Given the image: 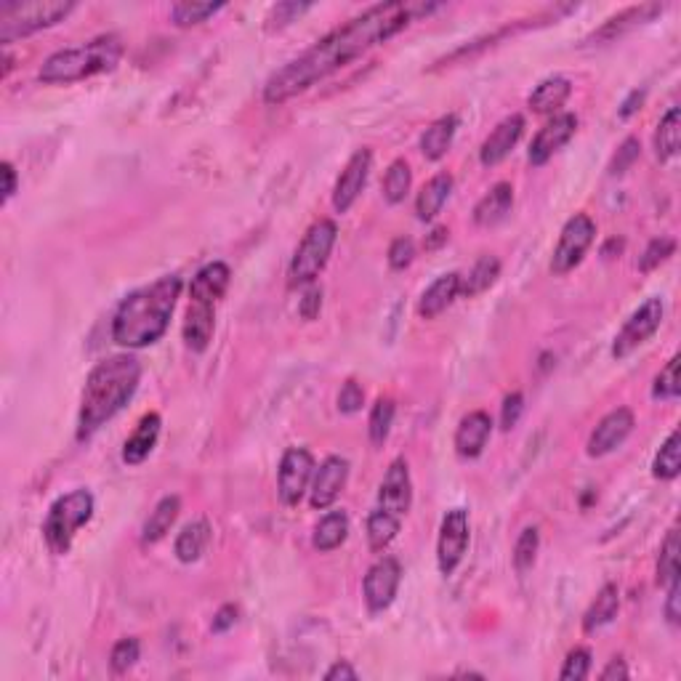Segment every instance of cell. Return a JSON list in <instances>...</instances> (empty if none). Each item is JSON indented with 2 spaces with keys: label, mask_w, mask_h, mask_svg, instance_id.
Instances as JSON below:
<instances>
[{
  "label": "cell",
  "mask_w": 681,
  "mask_h": 681,
  "mask_svg": "<svg viewBox=\"0 0 681 681\" xmlns=\"http://www.w3.org/2000/svg\"><path fill=\"white\" fill-rule=\"evenodd\" d=\"M94 509V495L86 487H78V490L56 498L51 503V509H48L46 519H43V541H46L48 551L56 556L67 554L80 527H86L91 522Z\"/></svg>",
  "instance_id": "5"
},
{
  "label": "cell",
  "mask_w": 681,
  "mask_h": 681,
  "mask_svg": "<svg viewBox=\"0 0 681 681\" xmlns=\"http://www.w3.org/2000/svg\"><path fill=\"white\" fill-rule=\"evenodd\" d=\"M538 548H541V530L538 527H525L519 533L517 543H514V570L519 575H527V572L535 567V559H538Z\"/></svg>",
  "instance_id": "40"
},
{
  "label": "cell",
  "mask_w": 681,
  "mask_h": 681,
  "mask_svg": "<svg viewBox=\"0 0 681 681\" xmlns=\"http://www.w3.org/2000/svg\"><path fill=\"white\" fill-rule=\"evenodd\" d=\"M410 187H413V171H410L408 160L397 157L389 168H386L384 176V200L389 205L405 203Z\"/></svg>",
  "instance_id": "38"
},
{
  "label": "cell",
  "mask_w": 681,
  "mask_h": 681,
  "mask_svg": "<svg viewBox=\"0 0 681 681\" xmlns=\"http://www.w3.org/2000/svg\"><path fill=\"white\" fill-rule=\"evenodd\" d=\"M501 277V259L487 253L482 259L469 269V274L461 280V296L466 298H477L482 296L485 290H490Z\"/></svg>",
  "instance_id": "34"
},
{
  "label": "cell",
  "mask_w": 681,
  "mask_h": 681,
  "mask_svg": "<svg viewBox=\"0 0 681 681\" xmlns=\"http://www.w3.org/2000/svg\"><path fill=\"white\" fill-rule=\"evenodd\" d=\"M469 511L450 509L442 517L437 538V567L442 575H453L469 551Z\"/></svg>",
  "instance_id": "11"
},
{
  "label": "cell",
  "mask_w": 681,
  "mask_h": 681,
  "mask_svg": "<svg viewBox=\"0 0 681 681\" xmlns=\"http://www.w3.org/2000/svg\"><path fill=\"white\" fill-rule=\"evenodd\" d=\"M179 296V274H165L152 285L128 293L112 314V341L123 349H147L157 344L168 333Z\"/></svg>",
  "instance_id": "2"
},
{
  "label": "cell",
  "mask_w": 681,
  "mask_h": 681,
  "mask_svg": "<svg viewBox=\"0 0 681 681\" xmlns=\"http://www.w3.org/2000/svg\"><path fill=\"white\" fill-rule=\"evenodd\" d=\"M237 618H240V610H237V604H224V607H219V612L213 615L211 631H213V634H227L229 628H235Z\"/></svg>",
  "instance_id": "53"
},
{
  "label": "cell",
  "mask_w": 681,
  "mask_h": 681,
  "mask_svg": "<svg viewBox=\"0 0 681 681\" xmlns=\"http://www.w3.org/2000/svg\"><path fill=\"white\" fill-rule=\"evenodd\" d=\"M493 437V418L485 410L463 415L455 429V453L461 458H479Z\"/></svg>",
  "instance_id": "19"
},
{
  "label": "cell",
  "mask_w": 681,
  "mask_h": 681,
  "mask_svg": "<svg viewBox=\"0 0 681 681\" xmlns=\"http://www.w3.org/2000/svg\"><path fill=\"white\" fill-rule=\"evenodd\" d=\"M0 173H3V205L11 203V197L16 195V187H19V176H16V168L11 163L0 165Z\"/></svg>",
  "instance_id": "54"
},
{
  "label": "cell",
  "mask_w": 681,
  "mask_h": 681,
  "mask_svg": "<svg viewBox=\"0 0 681 681\" xmlns=\"http://www.w3.org/2000/svg\"><path fill=\"white\" fill-rule=\"evenodd\" d=\"M378 506L392 511L397 517H405L413 506V479L405 458H394L384 474V482L378 487Z\"/></svg>",
  "instance_id": "17"
},
{
  "label": "cell",
  "mask_w": 681,
  "mask_h": 681,
  "mask_svg": "<svg viewBox=\"0 0 681 681\" xmlns=\"http://www.w3.org/2000/svg\"><path fill=\"white\" fill-rule=\"evenodd\" d=\"M208 543H211V525H208L205 519H195V522H189V525L176 535L173 554H176L179 562L192 564L205 554Z\"/></svg>",
  "instance_id": "32"
},
{
  "label": "cell",
  "mask_w": 681,
  "mask_h": 681,
  "mask_svg": "<svg viewBox=\"0 0 681 681\" xmlns=\"http://www.w3.org/2000/svg\"><path fill=\"white\" fill-rule=\"evenodd\" d=\"M447 237H450L447 227H437V229H434V232H431L429 237H426V251H437L439 245L447 243Z\"/></svg>",
  "instance_id": "58"
},
{
  "label": "cell",
  "mask_w": 681,
  "mask_h": 681,
  "mask_svg": "<svg viewBox=\"0 0 681 681\" xmlns=\"http://www.w3.org/2000/svg\"><path fill=\"white\" fill-rule=\"evenodd\" d=\"M636 426V418L631 413V408H615L604 415L602 421L596 423L591 437L586 442L588 458H604V455L615 453Z\"/></svg>",
  "instance_id": "14"
},
{
  "label": "cell",
  "mask_w": 681,
  "mask_h": 681,
  "mask_svg": "<svg viewBox=\"0 0 681 681\" xmlns=\"http://www.w3.org/2000/svg\"><path fill=\"white\" fill-rule=\"evenodd\" d=\"M618 610H620L618 583H604V586L599 588V594H596L594 602H591V607L586 610V615H583V631H586V634H596L599 628L610 626L612 620L618 618Z\"/></svg>",
  "instance_id": "30"
},
{
  "label": "cell",
  "mask_w": 681,
  "mask_h": 681,
  "mask_svg": "<svg viewBox=\"0 0 681 681\" xmlns=\"http://www.w3.org/2000/svg\"><path fill=\"white\" fill-rule=\"evenodd\" d=\"M461 272H447L439 274L437 280L431 282L429 288L423 290L418 298V317L423 320H437L439 314L447 312L453 301L461 296Z\"/></svg>",
  "instance_id": "20"
},
{
  "label": "cell",
  "mask_w": 681,
  "mask_h": 681,
  "mask_svg": "<svg viewBox=\"0 0 681 681\" xmlns=\"http://www.w3.org/2000/svg\"><path fill=\"white\" fill-rule=\"evenodd\" d=\"M674 578H679V530L671 527L666 535V541L660 543L658 586H668Z\"/></svg>",
  "instance_id": "41"
},
{
  "label": "cell",
  "mask_w": 681,
  "mask_h": 681,
  "mask_svg": "<svg viewBox=\"0 0 681 681\" xmlns=\"http://www.w3.org/2000/svg\"><path fill=\"white\" fill-rule=\"evenodd\" d=\"M320 309H322V285L309 282V285H304L301 298H298V314H301V320L312 322V320H317Z\"/></svg>",
  "instance_id": "49"
},
{
  "label": "cell",
  "mask_w": 681,
  "mask_h": 681,
  "mask_svg": "<svg viewBox=\"0 0 681 681\" xmlns=\"http://www.w3.org/2000/svg\"><path fill=\"white\" fill-rule=\"evenodd\" d=\"M681 471V434L674 429L668 439L660 445L655 461H652V477L660 482H674Z\"/></svg>",
  "instance_id": "36"
},
{
  "label": "cell",
  "mask_w": 681,
  "mask_h": 681,
  "mask_svg": "<svg viewBox=\"0 0 681 681\" xmlns=\"http://www.w3.org/2000/svg\"><path fill=\"white\" fill-rule=\"evenodd\" d=\"M663 11H666L663 3H639V6H631L626 8V11H620V14L610 16V19H607V22H604L588 40H594V43L596 40H599V43H604V40H615L620 38L623 32L639 27V24L652 22V19L663 14Z\"/></svg>",
  "instance_id": "23"
},
{
  "label": "cell",
  "mask_w": 681,
  "mask_h": 681,
  "mask_svg": "<svg viewBox=\"0 0 681 681\" xmlns=\"http://www.w3.org/2000/svg\"><path fill=\"white\" fill-rule=\"evenodd\" d=\"M325 681H357V671H354L346 660H336V663L325 671Z\"/></svg>",
  "instance_id": "56"
},
{
  "label": "cell",
  "mask_w": 681,
  "mask_h": 681,
  "mask_svg": "<svg viewBox=\"0 0 681 681\" xmlns=\"http://www.w3.org/2000/svg\"><path fill=\"white\" fill-rule=\"evenodd\" d=\"M314 455L306 447H288L277 469V495L285 506H298L309 493L314 477Z\"/></svg>",
  "instance_id": "10"
},
{
  "label": "cell",
  "mask_w": 681,
  "mask_h": 681,
  "mask_svg": "<svg viewBox=\"0 0 681 681\" xmlns=\"http://www.w3.org/2000/svg\"><path fill=\"white\" fill-rule=\"evenodd\" d=\"M679 368H681V357L679 354H674V357L666 362V368L658 373L655 384H652V397H655V400L674 402L676 397H679L681 394Z\"/></svg>",
  "instance_id": "42"
},
{
  "label": "cell",
  "mask_w": 681,
  "mask_h": 681,
  "mask_svg": "<svg viewBox=\"0 0 681 681\" xmlns=\"http://www.w3.org/2000/svg\"><path fill=\"white\" fill-rule=\"evenodd\" d=\"M402 583V564L400 559L394 556H381L378 562L370 564V570L365 572V580H362V596H365V604L373 615L378 612L389 610L400 594Z\"/></svg>",
  "instance_id": "12"
},
{
  "label": "cell",
  "mask_w": 681,
  "mask_h": 681,
  "mask_svg": "<svg viewBox=\"0 0 681 681\" xmlns=\"http://www.w3.org/2000/svg\"><path fill=\"white\" fill-rule=\"evenodd\" d=\"M394 415H397L394 400H389V397H378L376 405H373V410H370V418H368V434H370V442H373V447H381L386 439H389V434H392V426H394Z\"/></svg>",
  "instance_id": "39"
},
{
  "label": "cell",
  "mask_w": 681,
  "mask_h": 681,
  "mask_svg": "<svg viewBox=\"0 0 681 681\" xmlns=\"http://www.w3.org/2000/svg\"><path fill=\"white\" fill-rule=\"evenodd\" d=\"M213 330H216V304L208 301H189L187 317H184V344L192 352H205L213 341Z\"/></svg>",
  "instance_id": "21"
},
{
  "label": "cell",
  "mask_w": 681,
  "mask_h": 681,
  "mask_svg": "<svg viewBox=\"0 0 681 681\" xmlns=\"http://www.w3.org/2000/svg\"><path fill=\"white\" fill-rule=\"evenodd\" d=\"M370 168H373V152L368 147L357 149L346 160L344 171H341L336 187H333V208H336V213L352 211V205L360 200L362 189L368 184Z\"/></svg>",
  "instance_id": "13"
},
{
  "label": "cell",
  "mask_w": 681,
  "mask_h": 681,
  "mask_svg": "<svg viewBox=\"0 0 681 681\" xmlns=\"http://www.w3.org/2000/svg\"><path fill=\"white\" fill-rule=\"evenodd\" d=\"M455 179L447 171L431 176L421 187L418 197H415V216L418 221H434L447 205L450 195H453Z\"/></svg>",
  "instance_id": "24"
},
{
  "label": "cell",
  "mask_w": 681,
  "mask_h": 681,
  "mask_svg": "<svg viewBox=\"0 0 681 681\" xmlns=\"http://www.w3.org/2000/svg\"><path fill=\"white\" fill-rule=\"evenodd\" d=\"M338 243V224L333 219L314 221L306 229L304 240L298 243L288 267L290 288H304L309 282H317L320 272L328 267L330 253Z\"/></svg>",
  "instance_id": "7"
},
{
  "label": "cell",
  "mask_w": 681,
  "mask_h": 681,
  "mask_svg": "<svg viewBox=\"0 0 681 681\" xmlns=\"http://www.w3.org/2000/svg\"><path fill=\"white\" fill-rule=\"evenodd\" d=\"M455 131H458V115H453V112L434 120V123L421 134V141H418L421 155L426 157V160H431V163L442 160V157L450 152V147H453Z\"/></svg>",
  "instance_id": "28"
},
{
  "label": "cell",
  "mask_w": 681,
  "mask_h": 681,
  "mask_svg": "<svg viewBox=\"0 0 681 681\" xmlns=\"http://www.w3.org/2000/svg\"><path fill=\"white\" fill-rule=\"evenodd\" d=\"M639 155H642V144H639L636 136H628V139L618 147V152L612 155L610 168H607L610 176H623L626 171H631V165L639 160Z\"/></svg>",
  "instance_id": "46"
},
{
  "label": "cell",
  "mask_w": 681,
  "mask_h": 681,
  "mask_svg": "<svg viewBox=\"0 0 681 681\" xmlns=\"http://www.w3.org/2000/svg\"><path fill=\"white\" fill-rule=\"evenodd\" d=\"M232 282V269L224 261H211L197 269V274L189 282V301H208L219 304Z\"/></svg>",
  "instance_id": "22"
},
{
  "label": "cell",
  "mask_w": 681,
  "mask_h": 681,
  "mask_svg": "<svg viewBox=\"0 0 681 681\" xmlns=\"http://www.w3.org/2000/svg\"><path fill=\"white\" fill-rule=\"evenodd\" d=\"M346 538H349V514L346 511H328L314 527L312 546L320 554H330V551L344 546Z\"/></svg>",
  "instance_id": "31"
},
{
  "label": "cell",
  "mask_w": 681,
  "mask_h": 681,
  "mask_svg": "<svg viewBox=\"0 0 681 681\" xmlns=\"http://www.w3.org/2000/svg\"><path fill=\"white\" fill-rule=\"evenodd\" d=\"M572 94V80L564 78V75H548L543 78L538 86L533 88V94L527 99V107L535 112V115H556L562 110L564 102L570 99Z\"/></svg>",
  "instance_id": "26"
},
{
  "label": "cell",
  "mask_w": 681,
  "mask_h": 681,
  "mask_svg": "<svg viewBox=\"0 0 681 681\" xmlns=\"http://www.w3.org/2000/svg\"><path fill=\"white\" fill-rule=\"evenodd\" d=\"M522 413H525V397H522V392L506 394L501 405V429L503 431L514 429L519 423V418H522Z\"/></svg>",
  "instance_id": "51"
},
{
  "label": "cell",
  "mask_w": 681,
  "mask_h": 681,
  "mask_svg": "<svg viewBox=\"0 0 681 681\" xmlns=\"http://www.w3.org/2000/svg\"><path fill=\"white\" fill-rule=\"evenodd\" d=\"M75 11L72 0H32V3H3L0 6V43L11 46L14 40L32 32L54 27Z\"/></svg>",
  "instance_id": "6"
},
{
  "label": "cell",
  "mask_w": 681,
  "mask_h": 681,
  "mask_svg": "<svg viewBox=\"0 0 681 681\" xmlns=\"http://www.w3.org/2000/svg\"><path fill=\"white\" fill-rule=\"evenodd\" d=\"M591 674V650L586 647H575V650L564 658V666L559 671V679L562 681H580L588 679Z\"/></svg>",
  "instance_id": "45"
},
{
  "label": "cell",
  "mask_w": 681,
  "mask_h": 681,
  "mask_svg": "<svg viewBox=\"0 0 681 681\" xmlns=\"http://www.w3.org/2000/svg\"><path fill=\"white\" fill-rule=\"evenodd\" d=\"M139 658H141L139 639H120V642L115 644L110 652L112 674H118V676L128 674V671L139 663Z\"/></svg>",
  "instance_id": "44"
},
{
  "label": "cell",
  "mask_w": 681,
  "mask_h": 681,
  "mask_svg": "<svg viewBox=\"0 0 681 681\" xmlns=\"http://www.w3.org/2000/svg\"><path fill=\"white\" fill-rule=\"evenodd\" d=\"M666 588H668V596H666V607H663V612H666V618H668V623H671V626H679V620H681V607H679L681 583H679V578L671 580Z\"/></svg>",
  "instance_id": "52"
},
{
  "label": "cell",
  "mask_w": 681,
  "mask_h": 681,
  "mask_svg": "<svg viewBox=\"0 0 681 681\" xmlns=\"http://www.w3.org/2000/svg\"><path fill=\"white\" fill-rule=\"evenodd\" d=\"M181 511V498L179 495H165L157 501V506L152 509V514L147 517L144 527H141V543L144 546H152V543H160L165 535L171 533V527L176 525Z\"/></svg>",
  "instance_id": "29"
},
{
  "label": "cell",
  "mask_w": 681,
  "mask_h": 681,
  "mask_svg": "<svg viewBox=\"0 0 681 681\" xmlns=\"http://www.w3.org/2000/svg\"><path fill=\"white\" fill-rule=\"evenodd\" d=\"M362 405H365V392L357 381H346L338 392V413L344 415H354L360 413Z\"/></svg>",
  "instance_id": "50"
},
{
  "label": "cell",
  "mask_w": 681,
  "mask_h": 681,
  "mask_svg": "<svg viewBox=\"0 0 681 681\" xmlns=\"http://www.w3.org/2000/svg\"><path fill=\"white\" fill-rule=\"evenodd\" d=\"M596 240V224L588 213H575L572 219L562 227V235L556 240L554 256H551V272L554 274H570L572 269L580 267V261L586 259L588 248Z\"/></svg>",
  "instance_id": "8"
},
{
  "label": "cell",
  "mask_w": 681,
  "mask_h": 681,
  "mask_svg": "<svg viewBox=\"0 0 681 681\" xmlns=\"http://www.w3.org/2000/svg\"><path fill=\"white\" fill-rule=\"evenodd\" d=\"M346 482H349V461L341 455H328L320 463V469H314L312 485H309V506L317 511L330 509L338 501V495L344 493Z\"/></svg>",
  "instance_id": "15"
},
{
  "label": "cell",
  "mask_w": 681,
  "mask_h": 681,
  "mask_svg": "<svg viewBox=\"0 0 681 681\" xmlns=\"http://www.w3.org/2000/svg\"><path fill=\"white\" fill-rule=\"evenodd\" d=\"M628 676H631V671H628L626 660L612 658L610 663H607V668H604L602 674H599V679H602V681H626Z\"/></svg>",
  "instance_id": "55"
},
{
  "label": "cell",
  "mask_w": 681,
  "mask_h": 681,
  "mask_svg": "<svg viewBox=\"0 0 681 681\" xmlns=\"http://www.w3.org/2000/svg\"><path fill=\"white\" fill-rule=\"evenodd\" d=\"M227 3H200V0H181V3H173L171 6V19L176 27H195V24L208 22L211 16H216L219 11H224Z\"/></svg>",
  "instance_id": "37"
},
{
  "label": "cell",
  "mask_w": 681,
  "mask_h": 681,
  "mask_svg": "<svg viewBox=\"0 0 681 681\" xmlns=\"http://www.w3.org/2000/svg\"><path fill=\"white\" fill-rule=\"evenodd\" d=\"M663 314H666V304L663 298H647L639 309H636L623 328L618 330V336L612 341V357L615 360H626L628 354H634L639 346H644L663 325Z\"/></svg>",
  "instance_id": "9"
},
{
  "label": "cell",
  "mask_w": 681,
  "mask_h": 681,
  "mask_svg": "<svg viewBox=\"0 0 681 681\" xmlns=\"http://www.w3.org/2000/svg\"><path fill=\"white\" fill-rule=\"evenodd\" d=\"M400 530H402V517H397V514H392V511L376 506V509L370 511L368 527H365L370 551H376V554L386 551V548L397 541Z\"/></svg>",
  "instance_id": "33"
},
{
  "label": "cell",
  "mask_w": 681,
  "mask_h": 681,
  "mask_svg": "<svg viewBox=\"0 0 681 681\" xmlns=\"http://www.w3.org/2000/svg\"><path fill=\"white\" fill-rule=\"evenodd\" d=\"M160 429H163V418L157 413H147L134 429V434L126 439L123 445V463L128 466H139L149 458V453L155 450L157 439H160Z\"/></svg>",
  "instance_id": "25"
},
{
  "label": "cell",
  "mask_w": 681,
  "mask_h": 681,
  "mask_svg": "<svg viewBox=\"0 0 681 681\" xmlns=\"http://www.w3.org/2000/svg\"><path fill=\"white\" fill-rule=\"evenodd\" d=\"M141 381V362L131 354H112L96 362L83 386L78 413V439L86 442L134 400Z\"/></svg>",
  "instance_id": "3"
},
{
  "label": "cell",
  "mask_w": 681,
  "mask_h": 681,
  "mask_svg": "<svg viewBox=\"0 0 681 681\" xmlns=\"http://www.w3.org/2000/svg\"><path fill=\"white\" fill-rule=\"evenodd\" d=\"M309 8H312V3H296V0L277 3V6H272V11H269L267 16L269 27H285V24L296 22L298 16L304 14V11H309Z\"/></svg>",
  "instance_id": "48"
},
{
  "label": "cell",
  "mask_w": 681,
  "mask_h": 681,
  "mask_svg": "<svg viewBox=\"0 0 681 681\" xmlns=\"http://www.w3.org/2000/svg\"><path fill=\"white\" fill-rule=\"evenodd\" d=\"M681 147V112L679 107H671V110L660 118L658 131H655V155H658L660 163H668L671 157L679 155Z\"/></svg>",
  "instance_id": "35"
},
{
  "label": "cell",
  "mask_w": 681,
  "mask_h": 681,
  "mask_svg": "<svg viewBox=\"0 0 681 681\" xmlns=\"http://www.w3.org/2000/svg\"><path fill=\"white\" fill-rule=\"evenodd\" d=\"M522 134H525V118L519 112L503 118L490 131V136L482 141V147H479V163L485 165V168H495L498 163H503L511 155V149L519 144Z\"/></svg>",
  "instance_id": "18"
},
{
  "label": "cell",
  "mask_w": 681,
  "mask_h": 681,
  "mask_svg": "<svg viewBox=\"0 0 681 681\" xmlns=\"http://www.w3.org/2000/svg\"><path fill=\"white\" fill-rule=\"evenodd\" d=\"M511 208H514V187H511L509 181H498L474 205V224L477 227H495V224H501L509 216Z\"/></svg>",
  "instance_id": "27"
},
{
  "label": "cell",
  "mask_w": 681,
  "mask_h": 681,
  "mask_svg": "<svg viewBox=\"0 0 681 681\" xmlns=\"http://www.w3.org/2000/svg\"><path fill=\"white\" fill-rule=\"evenodd\" d=\"M575 131H578V118L572 112H556V115H551V120L535 134L533 144L527 149L530 165H535V168L546 165L575 136Z\"/></svg>",
  "instance_id": "16"
},
{
  "label": "cell",
  "mask_w": 681,
  "mask_h": 681,
  "mask_svg": "<svg viewBox=\"0 0 681 681\" xmlns=\"http://www.w3.org/2000/svg\"><path fill=\"white\" fill-rule=\"evenodd\" d=\"M644 96H647V91H644V88H642V91H639V88H636V91H631L626 102L620 104V112H618L620 120H628V118H631V115H636V112L642 110Z\"/></svg>",
  "instance_id": "57"
},
{
  "label": "cell",
  "mask_w": 681,
  "mask_h": 681,
  "mask_svg": "<svg viewBox=\"0 0 681 681\" xmlns=\"http://www.w3.org/2000/svg\"><path fill=\"white\" fill-rule=\"evenodd\" d=\"M437 3H376L360 16H354L346 24L328 32L320 38L312 48H306L304 54L290 59L285 67L269 75L264 83V102L267 104H285L293 96L304 94L320 80L330 78L346 64L368 54L373 46H381L397 32H402L413 22L415 16L429 14Z\"/></svg>",
  "instance_id": "1"
},
{
  "label": "cell",
  "mask_w": 681,
  "mask_h": 681,
  "mask_svg": "<svg viewBox=\"0 0 681 681\" xmlns=\"http://www.w3.org/2000/svg\"><path fill=\"white\" fill-rule=\"evenodd\" d=\"M413 259H415V243L410 240V237H397V240H392L389 253H386V261H389V267H392L394 272H405V269L413 264Z\"/></svg>",
  "instance_id": "47"
},
{
  "label": "cell",
  "mask_w": 681,
  "mask_h": 681,
  "mask_svg": "<svg viewBox=\"0 0 681 681\" xmlns=\"http://www.w3.org/2000/svg\"><path fill=\"white\" fill-rule=\"evenodd\" d=\"M674 253H676L674 237H668V235L655 237V240H650V245L644 248L642 256H639V272L647 274V272H652V269H658L660 264H666Z\"/></svg>",
  "instance_id": "43"
},
{
  "label": "cell",
  "mask_w": 681,
  "mask_h": 681,
  "mask_svg": "<svg viewBox=\"0 0 681 681\" xmlns=\"http://www.w3.org/2000/svg\"><path fill=\"white\" fill-rule=\"evenodd\" d=\"M120 59H123V40L118 35H99L80 46L54 51L40 67L38 78L48 86H62V83L67 86V83H78V80L115 70Z\"/></svg>",
  "instance_id": "4"
}]
</instances>
